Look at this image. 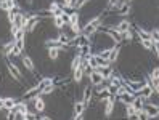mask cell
Listing matches in <instances>:
<instances>
[{
    "mask_svg": "<svg viewBox=\"0 0 159 120\" xmlns=\"http://www.w3.org/2000/svg\"><path fill=\"white\" fill-rule=\"evenodd\" d=\"M98 24H100V16H96L95 19H90V21H88V24L82 29V34H84V35H90L92 32H95V31H96Z\"/></svg>",
    "mask_w": 159,
    "mask_h": 120,
    "instance_id": "cell-1",
    "label": "cell"
},
{
    "mask_svg": "<svg viewBox=\"0 0 159 120\" xmlns=\"http://www.w3.org/2000/svg\"><path fill=\"white\" fill-rule=\"evenodd\" d=\"M90 80L93 82V85L100 87V85L103 83V80H105V74H101V72H98V71H93L92 74H90Z\"/></svg>",
    "mask_w": 159,
    "mask_h": 120,
    "instance_id": "cell-2",
    "label": "cell"
},
{
    "mask_svg": "<svg viewBox=\"0 0 159 120\" xmlns=\"http://www.w3.org/2000/svg\"><path fill=\"white\" fill-rule=\"evenodd\" d=\"M129 29H130V22H129L127 19L121 21V22H119V24L114 27V31H116V32H119V34H126Z\"/></svg>",
    "mask_w": 159,
    "mask_h": 120,
    "instance_id": "cell-3",
    "label": "cell"
},
{
    "mask_svg": "<svg viewBox=\"0 0 159 120\" xmlns=\"http://www.w3.org/2000/svg\"><path fill=\"white\" fill-rule=\"evenodd\" d=\"M15 5H16L15 0H2V2H0V8L5 10V11H11L15 8Z\"/></svg>",
    "mask_w": 159,
    "mask_h": 120,
    "instance_id": "cell-4",
    "label": "cell"
},
{
    "mask_svg": "<svg viewBox=\"0 0 159 120\" xmlns=\"http://www.w3.org/2000/svg\"><path fill=\"white\" fill-rule=\"evenodd\" d=\"M13 111H15L16 114H21L22 117H24L27 112H29V111H27V106L24 104V102H16V106H15V109H13Z\"/></svg>",
    "mask_w": 159,
    "mask_h": 120,
    "instance_id": "cell-5",
    "label": "cell"
},
{
    "mask_svg": "<svg viewBox=\"0 0 159 120\" xmlns=\"http://www.w3.org/2000/svg\"><path fill=\"white\" fill-rule=\"evenodd\" d=\"M7 67H8V71H10V74H11V77L18 80V78H19V69H18V67H16L13 62H7Z\"/></svg>",
    "mask_w": 159,
    "mask_h": 120,
    "instance_id": "cell-6",
    "label": "cell"
},
{
    "mask_svg": "<svg viewBox=\"0 0 159 120\" xmlns=\"http://www.w3.org/2000/svg\"><path fill=\"white\" fill-rule=\"evenodd\" d=\"M15 106H16L15 98H5V99H3V109H7V111H13V109H15Z\"/></svg>",
    "mask_w": 159,
    "mask_h": 120,
    "instance_id": "cell-7",
    "label": "cell"
},
{
    "mask_svg": "<svg viewBox=\"0 0 159 120\" xmlns=\"http://www.w3.org/2000/svg\"><path fill=\"white\" fill-rule=\"evenodd\" d=\"M112 109H114V99H112V98H108L106 106H105V114H106V115H111Z\"/></svg>",
    "mask_w": 159,
    "mask_h": 120,
    "instance_id": "cell-8",
    "label": "cell"
},
{
    "mask_svg": "<svg viewBox=\"0 0 159 120\" xmlns=\"http://www.w3.org/2000/svg\"><path fill=\"white\" fill-rule=\"evenodd\" d=\"M34 101H36V109L39 111V112H42L43 109H45V102L40 99V96H34V98H32Z\"/></svg>",
    "mask_w": 159,
    "mask_h": 120,
    "instance_id": "cell-9",
    "label": "cell"
},
{
    "mask_svg": "<svg viewBox=\"0 0 159 120\" xmlns=\"http://www.w3.org/2000/svg\"><path fill=\"white\" fill-rule=\"evenodd\" d=\"M84 109H85V102H76V106H74V114L76 115H82L84 114Z\"/></svg>",
    "mask_w": 159,
    "mask_h": 120,
    "instance_id": "cell-10",
    "label": "cell"
},
{
    "mask_svg": "<svg viewBox=\"0 0 159 120\" xmlns=\"http://www.w3.org/2000/svg\"><path fill=\"white\" fill-rule=\"evenodd\" d=\"M141 93H143V96L146 99L150 98V96L153 95V85H148V83H145V87H143V90H141Z\"/></svg>",
    "mask_w": 159,
    "mask_h": 120,
    "instance_id": "cell-11",
    "label": "cell"
},
{
    "mask_svg": "<svg viewBox=\"0 0 159 120\" xmlns=\"http://www.w3.org/2000/svg\"><path fill=\"white\" fill-rule=\"evenodd\" d=\"M53 82H55V80H53L52 77H45V78H42V80H40L39 87H40V90H42L43 87H48V85H53Z\"/></svg>",
    "mask_w": 159,
    "mask_h": 120,
    "instance_id": "cell-12",
    "label": "cell"
},
{
    "mask_svg": "<svg viewBox=\"0 0 159 120\" xmlns=\"http://www.w3.org/2000/svg\"><path fill=\"white\" fill-rule=\"evenodd\" d=\"M90 96H92V88L90 87H85V90H84V96H82V101L87 104V102L90 101Z\"/></svg>",
    "mask_w": 159,
    "mask_h": 120,
    "instance_id": "cell-13",
    "label": "cell"
},
{
    "mask_svg": "<svg viewBox=\"0 0 159 120\" xmlns=\"http://www.w3.org/2000/svg\"><path fill=\"white\" fill-rule=\"evenodd\" d=\"M82 77H84V69H82L81 66H79L77 69L74 71V80H76V82H81Z\"/></svg>",
    "mask_w": 159,
    "mask_h": 120,
    "instance_id": "cell-14",
    "label": "cell"
},
{
    "mask_svg": "<svg viewBox=\"0 0 159 120\" xmlns=\"http://www.w3.org/2000/svg\"><path fill=\"white\" fill-rule=\"evenodd\" d=\"M22 64L26 66V69H29V71H34V62H32V59L29 58V56H26V58H22Z\"/></svg>",
    "mask_w": 159,
    "mask_h": 120,
    "instance_id": "cell-15",
    "label": "cell"
},
{
    "mask_svg": "<svg viewBox=\"0 0 159 120\" xmlns=\"http://www.w3.org/2000/svg\"><path fill=\"white\" fill-rule=\"evenodd\" d=\"M151 82H153V88H154V85L159 82V67H156L154 71L151 74Z\"/></svg>",
    "mask_w": 159,
    "mask_h": 120,
    "instance_id": "cell-16",
    "label": "cell"
},
{
    "mask_svg": "<svg viewBox=\"0 0 159 120\" xmlns=\"http://www.w3.org/2000/svg\"><path fill=\"white\" fill-rule=\"evenodd\" d=\"M81 61H82V56L81 55H77L74 59H72V64H71V67H72V71H76L79 66H81Z\"/></svg>",
    "mask_w": 159,
    "mask_h": 120,
    "instance_id": "cell-17",
    "label": "cell"
},
{
    "mask_svg": "<svg viewBox=\"0 0 159 120\" xmlns=\"http://www.w3.org/2000/svg\"><path fill=\"white\" fill-rule=\"evenodd\" d=\"M137 115H138V120H150V115H148V112H146L145 109L137 111Z\"/></svg>",
    "mask_w": 159,
    "mask_h": 120,
    "instance_id": "cell-18",
    "label": "cell"
},
{
    "mask_svg": "<svg viewBox=\"0 0 159 120\" xmlns=\"http://www.w3.org/2000/svg\"><path fill=\"white\" fill-rule=\"evenodd\" d=\"M117 55H119V48L114 47L111 50V55H109V58H108V61H116L117 59Z\"/></svg>",
    "mask_w": 159,
    "mask_h": 120,
    "instance_id": "cell-19",
    "label": "cell"
},
{
    "mask_svg": "<svg viewBox=\"0 0 159 120\" xmlns=\"http://www.w3.org/2000/svg\"><path fill=\"white\" fill-rule=\"evenodd\" d=\"M48 56H50V59H56L58 58V50L55 47H50L48 48Z\"/></svg>",
    "mask_w": 159,
    "mask_h": 120,
    "instance_id": "cell-20",
    "label": "cell"
},
{
    "mask_svg": "<svg viewBox=\"0 0 159 120\" xmlns=\"http://www.w3.org/2000/svg\"><path fill=\"white\" fill-rule=\"evenodd\" d=\"M132 106H133L137 111H140V109H141V106H143V101H141V98H133Z\"/></svg>",
    "mask_w": 159,
    "mask_h": 120,
    "instance_id": "cell-21",
    "label": "cell"
},
{
    "mask_svg": "<svg viewBox=\"0 0 159 120\" xmlns=\"http://www.w3.org/2000/svg\"><path fill=\"white\" fill-rule=\"evenodd\" d=\"M16 15H18V11H16L15 8L11 10V11H8V21L11 22V24H15V19H16Z\"/></svg>",
    "mask_w": 159,
    "mask_h": 120,
    "instance_id": "cell-22",
    "label": "cell"
},
{
    "mask_svg": "<svg viewBox=\"0 0 159 120\" xmlns=\"http://www.w3.org/2000/svg\"><path fill=\"white\" fill-rule=\"evenodd\" d=\"M53 90H55V85H48V87H43V88L40 90V95H50Z\"/></svg>",
    "mask_w": 159,
    "mask_h": 120,
    "instance_id": "cell-23",
    "label": "cell"
},
{
    "mask_svg": "<svg viewBox=\"0 0 159 120\" xmlns=\"http://www.w3.org/2000/svg\"><path fill=\"white\" fill-rule=\"evenodd\" d=\"M13 50H15V42H10V43H7L5 45V53L7 55H10V53H13Z\"/></svg>",
    "mask_w": 159,
    "mask_h": 120,
    "instance_id": "cell-24",
    "label": "cell"
},
{
    "mask_svg": "<svg viewBox=\"0 0 159 120\" xmlns=\"http://www.w3.org/2000/svg\"><path fill=\"white\" fill-rule=\"evenodd\" d=\"M150 37H151V42H159V31L154 29L150 32Z\"/></svg>",
    "mask_w": 159,
    "mask_h": 120,
    "instance_id": "cell-25",
    "label": "cell"
},
{
    "mask_svg": "<svg viewBox=\"0 0 159 120\" xmlns=\"http://www.w3.org/2000/svg\"><path fill=\"white\" fill-rule=\"evenodd\" d=\"M141 45H143L146 50H151V48H153V42H151L150 38H148V40H146V38H141Z\"/></svg>",
    "mask_w": 159,
    "mask_h": 120,
    "instance_id": "cell-26",
    "label": "cell"
},
{
    "mask_svg": "<svg viewBox=\"0 0 159 120\" xmlns=\"http://www.w3.org/2000/svg\"><path fill=\"white\" fill-rule=\"evenodd\" d=\"M15 47L18 48V50H21V51H22V48H24V38L15 40Z\"/></svg>",
    "mask_w": 159,
    "mask_h": 120,
    "instance_id": "cell-27",
    "label": "cell"
},
{
    "mask_svg": "<svg viewBox=\"0 0 159 120\" xmlns=\"http://www.w3.org/2000/svg\"><path fill=\"white\" fill-rule=\"evenodd\" d=\"M111 50H112V48H106V50H103V51L100 53V56H101L103 59H108V58H109V55H111Z\"/></svg>",
    "mask_w": 159,
    "mask_h": 120,
    "instance_id": "cell-28",
    "label": "cell"
},
{
    "mask_svg": "<svg viewBox=\"0 0 159 120\" xmlns=\"http://www.w3.org/2000/svg\"><path fill=\"white\" fill-rule=\"evenodd\" d=\"M77 21H79V15L77 13H72L69 16V24H77Z\"/></svg>",
    "mask_w": 159,
    "mask_h": 120,
    "instance_id": "cell-29",
    "label": "cell"
},
{
    "mask_svg": "<svg viewBox=\"0 0 159 120\" xmlns=\"http://www.w3.org/2000/svg\"><path fill=\"white\" fill-rule=\"evenodd\" d=\"M60 18H61V21H63L64 24H69V15H64V13H61V15H60Z\"/></svg>",
    "mask_w": 159,
    "mask_h": 120,
    "instance_id": "cell-30",
    "label": "cell"
},
{
    "mask_svg": "<svg viewBox=\"0 0 159 120\" xmlns=\"http://www.w3.org/2000/svg\"><path fill=\"white\" fill-rule=\"evenodd\" d=\"M88 47H87V45H84V47H81V53H79V55H81V56H85V55H88Z\"/></svg>",
    "mask_w": 159,
    "mask_h": 120,
    "instance_id": "cell-31",
    "label": "cell"
},
{
    "mask_svg": "<svg viewBox=\"0 0 159 120\" xmlns=\"http://www.w3.org/2000/svg\"><path fill=\"white\" fill-rule=\"evenodd\" d=\"M63 24H64V22L61 21V18H60V16H56V18H55V26L56 27H63Z\"/></svg>",
    "mask_w": 159,
    "mask_h": 120,
    "instance_id": "cell-32",
    "label": "cell"
},
{
    "mask_svg": "<svg viewBox=\"0 0 159 120\" xmlns=\"http://www.w3.org/2000/svg\"><path fill=\"white\" fill-rule=\"evenodd\" d=\"M129 13V7L127 5H122V8L119 10V15H127Z\"/></svg>",
    "mask_w": 159,
    "mask_h": 120,
    "instance_id": "cell-33",
    "label": "cell"
},
{
    "mask_svg": "<svg viewBox=\"0 0 159 120\" xmlns=\"http://www.w3.org/2000/svg\"><path fill=\"white\" fill-rule=\"evenodd\" d=\"M21 29V27H18L16 24H11V34H13V35H16V32H18Z\"/></svg>",
    "mask_w": 159,
    "mask_h": 120,
    "instance_id": "cell-34",
    "label": "cell"
},
{
    "mask_svg": "<svg viewBox=\"0 0 159 120\" xmlns=\"http://www.w3.org/2000/svg\"><path fill=\"white\" fill-rule=\"evenodd\" d=\"M72 27V31H74L76 34H81V27H79V24H71Z\"/></svg>",
    "mask_w": 159,
    "mask_h": 120,
    "instance_id": "cell-35",
    "label": "cell"
},
{
    "mask_svg": "<svg viewBox=\"0 0 159 120\" xmlns=\"http://www.w3.org/2000/svg\"><path fill=\"white\" fill-rule=\"evenodd\" d=\"M15 115H16V112H15V111H10V112H8L7 120H15Z\"/></svg>",
    "mask_w": 159,
    "mask_h": 120,
    "instance_id": "cell-36",
    "label": "cell"
},
{
    "mask_svg": "<svg viewBox=\"0 0 159 120\" xmlns=\"http://www.w3.org/2000/svg\"><path fill=\"white\" fill-rule=\"evenodd\" d=\"M124 37H126V38H127V40H130V38H132V37H133V35H132V34H130V32H129V31H127V32H126V34H124Z\"/></svg>",
    "mask_w": 159,
    "mask_h": 120,
    "instance_id": "cell-37",
    "label": "cell"
},
{
    "mask_svg": "<svg viewBox=\"0 0 159 120\" xmlns=\"http://www.w3.org/2000/svg\"><path fill=\"white\" fill-rule=\"evenodd\" d=\"M64 7H72V0H64Z\"/></svg>",
    "mask_w": 159,
    "mask_h": 120,
    "instance_id": "cell-38",
    "label": "cell"
},
{
    "mask_svg": "<svg viewBox=\"0 0 159 120\" xmlns=\"http://www.w3.org/2000/svg\"><path fill=\"white\" fill-rule=\"evenodd\" d=\"M37 120H52V118H50V117H45V115H43V117H39Z\"/></svg>",
    "mask_w": 159,
    "mask_h": 120,
    "instance_id": "cell-39",
    "label": "cell"
},
{
    "mask_svg": "<svg viewBox=\"0 0 159 120\" xmlns=\"http://www.w3.org/2000/svg\"><path fill=\"white\" fill-rule=\"evenodd\" d=\"M154 90H156V91H157V93H159V82H157V83L154 85Z\"/></svg>",
    "mask_w": 159,
    "mask_h": 120,
    "instance_id": "cell-40",
    "label": "cell"
},
{
    "mask_svg": "<svg viewBox=\"0 0 159 120\" xmlns=\"http://www.w3.org/2000/svg\"><path fill=\"white\" fill-rule=\"evenodd\" d=\"M74 120H84V117L82 115H76V118Z\"/></svg>",
    "mask_w": 159,
    "mask_h": 120,
    "instance_id": "cell-41",
    "label": "cell"
},
{
    "mask_svg": "<svg viewBox=\"0 0 159 120\" xmlns=\"http://www.w3.org/2000/svg\"><path fill=\"white\" fill-rule=\"evenodd\" d=\"M0 109H3V99L0 98Z\"/></svg>",
    "mask_w": 159,
    "mask_h": 120,
    "instance_id": "cell-42",
    "label": "cell"
}]
</instances>
